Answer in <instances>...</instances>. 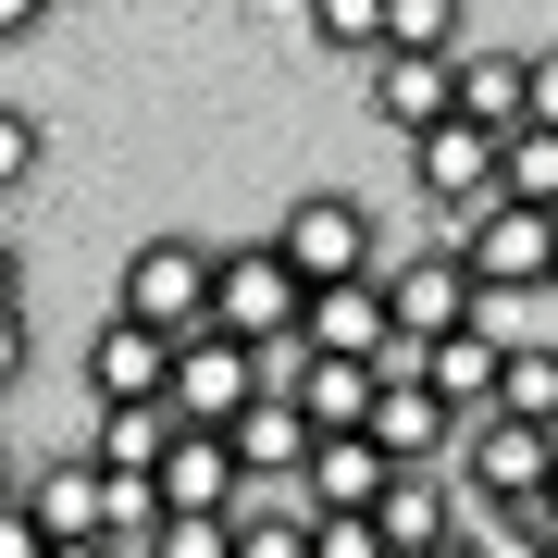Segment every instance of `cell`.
<instances>
[{"label":"cell","mask_w":558,"mask_h":558,"mask_svg":"<svg viewBox=\"0 0 558 558\" xmlns=\"http://www.w3.org/2000/svg\"><path fill=\"white\" fill-rule=\"evenodd\" d=\"M260 398H274V373H260L248 336H223V323L174 336V422H186V435H236Z\"/></svg>","instance_id":"cell-1"},{"label":"cell","mask_w":558,"mask_h":558,"mask_svg":"<svg viewBox=\"0 0 558 558\" xmlns=\"http://www.w3.org/2000/svg\"><path fill=\"white\" fill-rule=\"evenodd\" d=\"M211 286H223V248H199V236H149V248H124L112 311H137L149 336H199V323H211Z\"/></svg>","instance_id":"cell-2"},{"label":"cell","mask_w":558,"mask_h":558,"mask_svg":"<svg viewBox=\"0 0 558 558\" xmlns=\"http://www.w3.org/2000/svg\"><path fill=\"white\" fill-rule=\"evenodd\" d=\"M274 248L299 260V286H311V299H323V286H373V274H385V248H373V211H360L348 186H311V199H286Z\"/></svg>","instance_id":"cell-3"},{"label":"cell","mask_w":558,"mask_h":558,"mask_svg":"<svg viewBox=\"0 0 558 558\" xmlns=\"http://www.w3.org/2000/svg\"><path fill=\"white\" fill-rule=\"evenodd\" d=\"M211 323H223V336H248V348H286V336H311V286H299V260H286L274 236H260V248H223Z\"/></svg>","instance_id":"cell-4"},{"label":"cell","mask_w":558,"mask_h":558,"mask_svg":"<svg viewBox=\"0 0 558 558\" xmlns=\"http://www.w3.org/2000/svg\"><path fill=\"white\" fill-rule=\"evenodd\" d=\"M459 260H472V286H484V299H534V286H558V211L484 199L472 223H459Z\"/></svg>","instance_id":"cell-5"},{"label":"cell","mask_w":558,"mask_h":558,"mask_svg":"<svg viewBox=\"0 0 558 558\" xmlns=\"http://www.w3.org/2000/svg\"><path fill=\"white\" fill-rule=\"evenodd\" d=\"M459 484H472L484 509H546V484H558V435L546 422H472L459 435Z\"/></svg>","instance_id":"cell-6"},{"label":"cell","mask_w":558,"mask_h":558,"mask_svg":"<svg viewBox=\"0 0 558 558\" xmlns=\"http://www.w3.org/2000/svg\"><path fill=\"white\" fill-rule=\"evenodd\" d=\"M385 311H398V336L447 348V336H472V323H484V286H472V260H459V248H410V260H385Z\"/></svg>","instance_id":"cell-7"},{"label":"cell","mask_w":558,"mask_h":558,"mask_svg":"<svg viewBox=\"0 0 558 558\" xmlns=\"http://www.w3.org/2000/svg\"><path fill=\"white\" fill-rule=\"evenodd\" d=\"M497 174H509V137H484L472 112H459V124H435V137L410 149V186H422L435 211H459V223H472L484 199H497Z\"/></svg>","instance_id":"cell-8"},{"label":"cell","mask_w":558,"mask_h":558,"mask_svg":"<svg viewBox=\"0 0 558 558\" xmlns=\"http://www.w3.org/2000/svg\"><path fill=\"white\" fill-rule=\"evenodd\" d=\"M87 398H100V410L174 398V336H149L137 311H100V336H87Z\"/></svg>","instance_id":"cell-9"},{"label":"cell","mask_w":558,"mask_h":558,"mask_svg":"<svg viewBox=\"0 0 558 558\" xmlns=\"http://www.w3.org/2000/svg\"><path fill=\"white\" fill-rule=\"evenodd\" d=\"M385 484H398V459H385L373 435H323V447H311L299 509H311V521H373V509H385Z\"/></svg>","instance_id":"cell-10"},{"label":"cell","mask_w":558,"mask_h":558,"mask_svg":"<svg viewBox=\"0 0 558 558\" xmlns=\"http://www.w3.org/2000/svg\"><path fill=\"white\" fill-rule=\"evenodd\" d=\"M161 509H174V521H236V509H248L236 435H186L174 459H161Z\"/></svg>","instance_id":"cell-11"},{"label":"cell","mask_w":558,"mask_h":558,"mask_svg":"<svg viewBox=\"0 0 558 558\" xmlns=\"http://www.w3.org/2000/svg\"><path fill=\"white\" fill-rule=\"evenodd\" d=\"M373 112L422 149L435 124H459V62H435V50H385V62H373Z\"/></svg>","instance_id":"cell-12"},{"label":"cell","mask_w":558,"mask_h":558,"mask_svg":"<svg viewBox=\"0 0 558 558\" xmlns=\"http://www.w3.org/2000/svg\"><path fill=\"white\" fill-rule=\"evenodd\" d=\"M373 534L398 546V558H447L472 521H459V472H398L385 484V509H373Z\"/></svg>","instance_id":"cell-13"},{"label":"cell","mask_w":558,"mask_h":558,"mask_svg":"<svg viewBox=\"0 0 558 558\" xmlns=\"http://www.w3.org/2000/svg\"><path fill=\"white\" fill-rule=\"evenodd\" d=\"M25 509H38L62 546H87V534H112V472H100L87 447H75V459H38V472H25Z\"/></svg>","instance_id":"cell-14"},{"label":"cell","mask_w":558,"mask_h":558,"mask_svg":"<svg viewBox=\"0 0 558 558\" xmlns=\"http://www.w3.org/2000/svg\"><path fill=\"white\" fill-rule=\"evenodd\" d=\"M286 398L311 410V435H373V398H385V373H373V360H323V348H311Z\"/></svg>","instance_id":"cell-15"},{"label":"cell","mask_w":558,"mask_h":558,"mask_svg":"<svg viewBox=\"0 0 558 558\" xmlns=\"http://www.w3.org/2000/svg\"><path fill=\"white\" fill-rule=\"evenodd\" d=\"M311 348H323V360H385V348H398L385 274H373V286H323V299H311Z\"/></svg>","instance_id":"cell-16"},{"label":"cell","mask_w":558,"mask_h":558,"mask_svg":"<svg viewBox=\"0 0 558 558\" xmlns=\"http://www.w3.org/2000/svg\"><path fill=\"white\" fill-rule=\"evenodd\" d=\"M311 410L299 398H260L248 422H236V459H248V484H286V497H299V484H311Z\"/></svg>","instance_id":"cell-17"},{"label":"cell","mask_w":558,"mask_h":558,"mask_svg":"<svg viewBox=\"0 0 558 558\" xmlns=\"http://www.w3.org/2000/svg\"><path fill=\"white\" fill-rule=\"evenodd\" d=\"M174 447H186L174 398H149V410H100V447H87V459H100V472H149V484H161V459H174Z\"/></svg>","instance_id":"cell-18"},{"label":"cell","mask_w":558,"mask_h":558,"mask_svg":"<svg viewBox=\"0 0 558 558\" xmlns=\"http://www.w3.org/2000/svg\"><path fill=\"white\" fill-rule=\"evenodd\" d=\"M459 112L484 137H521V50H459Z\"/></svg>","instance_id":"cell-19"},{"label":"cell","mask_w":558,"mask_h":558,"mask_svg":"<svg viewBox=\"0 0 558 558\" xmlns=\"http://www.w3.org/2000/svg\"><path fill=\"white\" fill-rule=\"evenodd\" d=\"M459 558H558V509H484Z\"/></svg>","instance_id":"cell-20"},{"label":"cell","mask_w":558,"mask_h":558,"mask_svg":"<svg viewBox=\"0 0 558 558\" xmlns=\"http://www.w3.org/2000/svg\"><path fill=\"white\" fill-rule=\"evenodd\" d=\"M236 558H323L311 546V509L299 497H248L236 509Z\"/></svg>","instance_id":"cell-21"},{"label":"cell","mask_w":558,"mask_h":558,"mask_svg":"<svg viewBox=\"0 0 558 558\" xmlns=\"http://www.w3.org/2000/svg\"><path fill=\"white\" fill-rule=\"evenodd\" d=\"M459 38H472V13H459V0H385V50H435V62H459Z\"/></svg>","instance_id":"cell-22"},{"label":"cell","mask_w":558,"mask_h":558,"mask_svg":"<svg viewBox=\"0 0 558 558\" xmlns=\"http://www.w3.org/2000/svg\"><path fill=\"white\" fill-rule=\"evenodd\" d=\"M497 199H521V211H558V137H546V124H521V137H509Z\"/></svg>","instance_id":"cell-23"},{"label":"cell","mask_w":558,"mask_h":558,"mask_svg":"<svg viewBox=\"0 0 558 558\" xmlns=\"http://www.w3.org/2000/svg\"><path fill=\"white\" fill-rule=\"evenodd\" d=\"M311 38H323V50L385 62V0H311Z\"/></svg>","instance_id":"cell-24"},{"label":"cell","mask_w":558,"mask_h":558,"mask_svg":"<svg viewBox=\"0 0 558 558\" xmlns=\"http://www.w3.org/2000/svg\"><path fill=\"white\" fill-rule=\"evenodd\" d=\"M38 161H50V124L25 112V100H0V199H13V186L38 174Z\"/></svg>","instance_id":"cell-25"},{"label":"cell","mask_w":558,"mask_h":558,"mask_svg":"<svg viewBox=\"0 0 558 558\" xmlns=\"http://www.w3.org/2000/svg\"><path fill=\"white\" fill-rule=\"evenodd\" d=\"M149 558H236V521H161Z\"/></svg>","instance_id":"cell-26"},{"label":"cell","mask_w":558,"mask_h":558,"mask_svg":"<svg viewBox=\"0 0 558 558\" xmlns=\"http://www.w3.org/2000/svg\"><path fill=\"white\" fill-rule=\"evenodd\" d=\"M521 124L558 137V50H521Z\"/></svg>","instance_id":"cell-27"},{"label":"cell","mask_w":558,"mask_h":558,"mask_svg":"<svg viewBox=\"0 0 558 558\" xmlns=\"http://www.w3.org/2000/svg\"><path fill=\"white\" fill-rule=\"evenodd\" d=\"M50 546H62V534H50V521H38V509H25V497H13V509H0V558H50Z\"/></svg>","instance_id":"cell-28"},{"label":"cell","mask_w":558,"mask_h":558,"mask_svg":"<svg viewBox=\"0 0 558 558\" xmlns=\"http://www.w3.org/2000/svg\"><path fill=\"white\" fill-rule=\"evenodd\" d=\"M25 360H38V336H25V311H0V398L25 385Z\"/></svg>","instance_id":"cell-29"},{"label":"cell","mask_w":558,"mask_h":558,"mask_svg":"<svg viewBox=\"0 0 558 558\" xmlns=\"http://www.w3.org/2000/svg\"><path fill=\"white\" fill-rule=\"evenodd\" d=\"M50 13H62V0H0V38H38Z\"/></svg>","instance_id":"cell-30"},{"label":"cell","mask_w":558,"mask_h":558,"mask_svg":"<svg viewBox=\"0 0 558 558\" xmlns=\"http://www.w3.org/2000/svg\"><path fill=\"white\" fill-rule=\"evenodd\" d=\"M0 311H25V248L0 236Z\"/></svg>","instance_id":"cell-31"},{"label":"cell","mask_w":558,"mask_h":558,"mask_svg":"<svg viewBox=\"0 0 558 558\" xmlns=\"http://www.w3.org/2000/svg\"><path fill=\"white\" fill-rule=\"evenodd\" d=\"M50 558H124V546H112V534H87V546H50Z\"/></svg>","instance_id":"cell-32"},{"label":"cell","mask_w":558,"mask_h":558,"mask_svg":"<svg viewBox=\"0 0 558 558\" xmlns=\"http://www.w3.org/2000/svg\"><path fill=\"white\" fill-rule=\"evenodd\" d=\"M13 497H25V472H13V447H0V509H13Z\"/></svg>","instance_id":"cell-33"},{"label":"cell","mask_w":558,"mask_h":558,"mask_svg":"<svg viewBox=\"0 0 558 558\" xmlns=\"http://www.w3.org/2000/svg\"><path fill=\"white\" fill-rule=\"evenodd\" d=\"M546 509H558V484H546Z\"/></svg>","instance_id":"cell-34"},{"label":"cell","mask_w":558,"mask_h":558,"mask_svg":"<svg viewBox=\"0 0 558 558\" xmlns=\"http://www.w3.org/2000/svg\"><path fill=\"white\" fill-rule=\"evenodd\" d=\"M447 558H459V546H447Z\"/></svg>","instance_id":"cell-35"}]
</instances>
